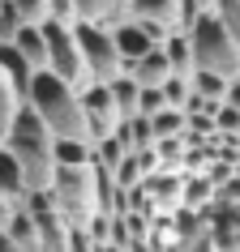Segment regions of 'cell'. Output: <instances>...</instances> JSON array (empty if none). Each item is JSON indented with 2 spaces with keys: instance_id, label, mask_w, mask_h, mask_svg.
<instances>
[{
  "instance_id": "1",
  "label": "cell",
  "mask_w": 240,
  "mask_h": 252,
  "mask_svg": "<svg viewBox=\"0 0 240 252\" xmlns=\"http://www.w3.org/2000/svg\"><path fill=\"white\" fill-rule=\"evenodd\" d=\"M26 107H35V116L52 128V137H78L90 141V124H86V107H81V90H73L65 77H56L52 68H39L30 81Z\"/></svg>"
},
{
  "instance_id": "2",
  "label": "cell",
  "mask_w": 240,
  "mask_h": 252,
  "mask_svg": "<svg viewBox=\"0 0 240 252\" xmlns=\"http://www.w3.org/2000/svg\"><path fill=\"white\" fill-rule=\"evenodd\" d=\"M4 146L13 150V158L22 162L26 192H52V184H56V158H52L56 137H52V128L35 116V107H22V111H17L13 128L4 137Z\"/></svg>"
},
{
  "instance_id": "3",
  "label": "cell",
  "mask_w": 240,
  "mask_h": 252,
  "mask_svg": "<svg viewBox=\"0 0 240 252\" xmlns=\"http://www.w3.org/2000/svg\"><path fill=\"white\" fill-rule=\"evenodd\" d=\"M189 43H193V73H219L227 81L240 77V47L214 17V9L198 13V22L189 26Z\"/></svg>"
},
{
  "instance_id": "4",
  "label": "cell",
  "mask_w": 240,
  "mask_h": 252,
  "mask_svg": "<svg viewBox=\"0 0 240 252\" xmlns=\"http://www.w3.org/2000/svg\"><path fill=\"white\" fill-rule=\"evenodd\" d=\"M52 197H56V210L65 214V222L86 231L103 214V201H99V167H56Z\"/></svg>"
},
{
  "instance_id": "5",
  "label": "cell",
  "mask_w": 240,
  "mask_h": 252,
  "mask_svg": "<svg viewBox=\"0 0 240 252\" xmlns=\"http://www.w3.org/2000/svg\"><path fill=\"white\" fill-rule=\"evenodd\" d=\"M73 34H78V47H81V60H86V73H90V86H112V81L124 73V60H120V47H116L112 26L78 22Z\"/></svg>"
},
{
  "instance_id": "6",
  "label": "cell",
  "mask_w": 240,
  "mask_h": 252,
  "mask_svg": "<svg viewBox=\"0 0 240 252\" xmlns=\"http://www.w3.org/2000/svg\"><path fill=\"white\" fill-rule=\"evenodd\" d=\"M43 39H47V68L56 77H65L73 90H86L90 86V73H86V60H81L78 34L73 26H60V22H43Z\"/></svg>"
},
{
  "instance_id": "7",
  "label": "cell",
  "mask_w": 240,
  "mask_h": 252,
  "mask_svg": "<svg viewBox=\"0 0 240 252\" xmlns=\"http://www.w3.org/2000/svg\"><path fill=\"white\" fill-rule=\"evenodd\" d=\"M81 107H86V124H90V141H103V137H116L124 116H120L116 98L107 86H86L81 90Z\"/></svg>"
},
{
  "instance_id": "8",
  "label": "cell",
  "mask_w": 240,
  "mask_h": 252,
  "mask_svg": "<svg viewBox=\"0 0 240 252\" xmlns=\"http://www.w3.org/2000/svg\"><path fill=\"white\" fill-rule=\"evenodd\" d=\"M124 17H133L142 26L159 30L163 39H172L176 30H185V0H129Z\"/></svg>"
},
{
  "instance_id": "9",
  "label": "cell",
  "mask_w": 240,
  "mask_h": 252,
  "mask_svg": "<svg viewBox=\"0 0 240 252\" xmlns=\"http://www.w3.org/2000/svg\"><path fill=\"white\" fill-rule=\"evenodd\" d=\"M112 34H116V47H120V60H142L146 52H155V47H163V34L159 30L142 26V22H133V17H124V22H116L112 26Z\"/></svg>"
},
{
  "instance_id": "10",
  "label": "cell",
  "mask_w": 240,
  "mask_h": 252,
  "mask_svg": "<svg viewBox=\"0 0 240 252\" xmlns=\"http://www.w3.org/2000/svg\"><path fill=\"white\" fill-rule=\"evenodd\" d=\"M124 73H129L142 90H159V86H167V81L176 77V68H172V60H167V52H163V47L146 52L142 60H124Z\"/></svg>"
},
{
  "instance_id": "11",
  "label": "cell",
  "mask_w": 240,
  "mask_h": 252,
  "mask_svg": "<svg viewBox=\"0 0 240 252\" xmlns=\"http://www.w3.org/2000/svg\"><path fill=\"white\" fill-rule=\"evenodd\" d=\"M0 73L9 77V86L17 90V98L26 103V94H30V81H35V73H39V68L30 64L26 56H22V52L13 47V43H0Z\"/></svg>"
},
{
  "instance_id": "12",
  "label": "cell",
  "mask_w": 240,
  "mask_h": 252,
  "mask_svg": "<svg viewBox=\"0 0 240 252\" xmlns=\"http://www.w3.org/2000/svg\"><path fill=\"white\" fill-rule=\"evenodd\" d=\"M0 197L9 201L13 210L26 201V175H22V162L13 158V150L4 146V141H0Z\"/></svg>"
},
{
  "instance_id": "13",
  "label": "cell",
  "mask_w": 240,
  "mask_h": 252,
  "mask_svg": "<svg viewBox=\"0 0 240 252\" xmlns=\"http://www.w3.org/2000/svg\"><path fill=\"white\" fill-rule=\"evenodd\" d=\"M4 231H9V239L17 244V252H39V222H35V214H30L26 205H17V210L9 214Z\"/></svg>"
},
{
  "instance_id": "14",
  "label": "cell",
  "mask_w": 240,
  "mask_h": 252,
  "mask_svg": "<svg viewBox=\"0 0 240 252\" xmlns=\"http://www.w3.org/2000/svg\"><path fill=\"white\" fill-rule=\"evenodd\" d=\"M52 158H56V167H94V141H78V137H56Z\"/></svg>"
},
{
  "instance_id": "15",
  "label": "cell",
  "mask_w": 240,
  "mask_h": 252,
  "mask_svg": "<svg viewBox=\"0 0 240 252\" xmlns=\"http://www.w3.org/2000/svg\"><path fill=\"white\" fill-rule=\"evenodd\" d=\"M13 47L26 56L35 68H47V39H43V26H22L17 39H13Z\"/></svg>"
},
{
  "instance_id": "16",
  "label": "cell",
  "mask_w": 240,
  "mask_h": 252,
  "mask_svg": "<svg viewBox=\"0 0 240 252\" xmlns=\"http://www.w3.org/2000/svg\"><path fill=\"white\" fill-rule=\"evenodd\" d=\"M73 9H78V22H99V26L124 22L120 9H116V0H73Z\"/></svg>"
},
{
  "instance_id": "17",
  "label": "cell",
  "mask_w": 240,
  "mask_h": 252,
  "mask_svg": "<svg viewBox=\"0 0 240 252\" xmlns=\"http://www.w3.org/2000/svg\"><path fill=\"white\" fill-rule=\"evenodd\" d=\"M107 90H112V98H116V107H120V116H124V120H133V116H137V98H142V86H137L129 73H120V77L112 81Z\"/></svg>"
},
{
  "instance_id": "18",
  "label": "cell",
  "mask_w": 240,
  "mask_h": 252,
  "mask_svg": "<svg viewBox=\"0 0 240 252\" xmlns=\"http://www.w3.org/2000/svg\"><path fill=\"white\" fill-rule=\"evenodd\" d=\"M163 52H167V60H172L176 73L193 77V43H189V30H176L172 39L163 43Z\"/></svg>"
},
{
  "instance_id": "19",
  "label": "cell",
  "mask_w": 240,
  "mask_h": 252,
  "mask_svg": "<svg viewBox=\"0 0 240 252\" xmlns=\"http://www.w3.org/2000/svg\"><path fill=\"white\" fill-rule=\"evenodd\" d=\"M129 158V146H124V137H103V141H94V167H103V171H116L120 162Z\"/></svg>"
},
{
  "instance_id": "20",
  "label": "cell",
  "mask_w": 240,
  "mask_h": 252,
  "mask_svg": "<svg viewBox=\"0 0 240 252\" xmlns=\"http://www.w3.org/2000/svg\"><path fill=\"white\" fill-rule=\"evenodd\" d=\"M22 98H17V90L9 86V77L0 73V141L9 137V128H13V120H17V111H22Z\"/></svg>"
},
{
  "instance_id": "21",
  "label": "cell",
  "mask_w": 240,
  "mask_h": 252,
  "mask_svg": "<svg viewBox=\"0 0 240 252\" xmlns=\"http://www.w3.org/2000/svg\"><path fill=\"white\" fill-rule=\"evenodd\" d=\"M193 94H201V98H214V103H223L227 98V86H232V81L227 77H219V73H193Z\"/></svg>"
},
{
  "instance_id": "22",
  "label": "cell",
  "mask_w": 240,
  "mask_h": 252,
  "mask_svg": "<svg viewBox=\"0 0 240 252\" xmlns=\"http://www.w3.org/2000/svg\"><path fill=\"white\" fill-rule=\"evenodd\" d=\"M214 17L223 22V30L236 39V47H240V0H219V4H214Z\"/></svg>"
},
{
  "instance_id": "23",
  "label": "cell",
  "mask_w": 240,
  "mask_h": 252,
  "mask_svg": "<svg viewBox=\"0 0 240 252\" xmlns=\"http://www.w3.org/2000/svg\"><path fill=\"white\" fill-rule=\"evenodd\" d=\"M22 26H26V22H22V13H17V4L4 0V4H0V43H13Z\"/></svg>"
},
{
  "instance_id": "24",
  "label": "cell",
  "mask_w": 240,
  "mask_h": 252,
  "mask_svg": "<svg viewBox=\"0 0 240 252\" xmlns=\"http://www.w3.org/2000/svg\"><path fill=\"white\" fill-rule=\"evenodd\" d=\"M180 197H185L189 205H206V201H219V188H214L210 175H206V180H189V188L180 192Z\"/></svg>"
},
{
  "instance_id": "25",
  "label": "cell",
  "mask_w": 240,
  "mask_h": 252,
  "mask_svg": "<svg viewBox=\"0 0 240 252\" xmlns=\"http://www.w3.org/2000/svg\"><path fill=\"white\" fill-rule=\"evenodd\" d=\"M17 13H22V22L26 26H43L47 22V9H52V0H13Z\"/></svg>"
},
{
  "instance_id": "26",
  "label": "cell",
  "mask_w": 240,
  "mask_h": 252,
  "mask_svg": "<svg viewBox=\"0 0 240 252\" xmlns=\"http://www.w3.org/2000/svg\"><path fill=\"white\" fill-rule=\"evenodd\" d=\"M214 128H219V137H240V111L232 103H223L214 111Z\"/></svg>"
},
{
  "instance_id": "27",
  "label": "cell",
  "mask_w": 240,
  "mask_h": 252,
  "mask_svg": "<svg viewBox=\"0 0 240 252\" xmlns=\"http://www.w3.org/2000/svg\"><path fill=\"white\" fill-rule=\"evenodd\" d=\"M163 107H172V103H167V94H163V86H159V90H142V98H137V116L155 120Z\"/></svg>"
},
{
  "instance_id": "28",
  "label": "cell",
  "mask_w": 240,
  "mask_h": 252,
  "mask_svg": "<svg viewBox=\"0 0 240 252\" xmlns=\"http://www.w3.org/2000/svg\"><path fill=\"white\" fill-rule=\"evenodd\" d=\"M47 17H52V22H60V26H78V9H73V0H52Z\"/></svg>"
},
{
  "instance_id": "29",
  "label": "cell",
  "mask_w": 240,
  "mask_h": 252,
  "mask_svg": "<svg viewBox=\"0 0 240 252\" xmlns=\"http://www.w3.org/2000/svg\"><path fill=\"white\" fill-rule=\"evenodd\" d=\"M223 103H232V107H236V111H240V77L232 81V86H227V98H223Z\"/></svg>"
},
{
  "instance_id": "30",
  "label": "cell",
  "mask_w": 240,
  "mask_h": 252,
  "mask_svg": "<svg viewBox=\"0 0 240 252\" xmlns=\"http://www.w3.org/2000/svg\"><path fill=\"white\" fill-rule=\"evenodd\" d=\"M0 252H17V244L9 239V231H4V226H0Z\"/></svg>"
},
{
  "instance_id": "31",
  "label": "cell",
  "mask_w": 240,
  "mask_h": 252,
  "mask_svg": "<svg viewBox=\"0 0 240 252\" xmlns=\"http://www.w3.org/2000/svg\"><path fill=\"white\" fill-rule=\"evenodd\" d=\"M189 4H193V9H201V13H210V9L219 4V0H189Z\"/></svg>"
},
{
  "instance_id": "32",
  "label": "cell",
  "mask_w": 240,
  "mask_h": 252,
  "mask_svg": "<svg viewBox=\"0 0 240 252\" xmlns=\"http://www.w3.org/2000/svg\"><path fill=\"white\" fill-rule=\"evenodd\" d=\"M9 214H13V205H9V201H4V197H0V226H4V222H9Z\"/></svg>"
},
{
  "instance_id": "33",
  "label": "cell",
  "mask_w": 240,
  "mask_h": 252,
  "mask_svg": "<svg viewBox=\"0 0 240 252\" xmlns=\"http://www.w3.org/2000/svg\"><path fill=\"white\" fill-rule=\"evenodd\" d=\"M94 252H124V248H116V244H94Z\"/></svg>"
},
{
  "instance_id": "34",
  "label": "cell",
  "mask_w": 240,
  "mask_h": 252,
  "mask_svg": "<svg viewBox=\"0 0 240 252\" xmlns=\"http://www.w3.org/2000/svg\"><path fill=\"white\" fill-rule=\"evenodd\" d=\"M116 9H120V17H124V9H129V0H116Z\"/></svg>"
},
{
  "instance_id": "35",
  "label": "cell",
  "mask_w": 240,
  "mask_h": 252,
  "mask_svg": "<svg viewBox=\"0 0 240 252\" xmlns=\"http://www.w3.org/2000/svg\"><path fill=\"white\" fill-rule=\"evenodd\" d=\"M236 210H240V205H236Z\"/></svg>"
}]
</instances>
